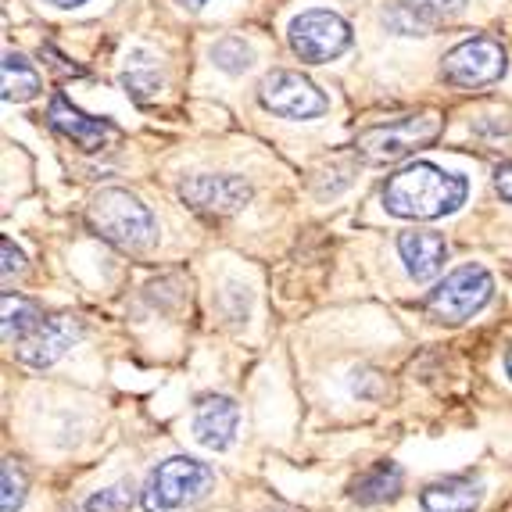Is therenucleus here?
I'll return each instance as SVG.
<instances>
[{
  "instance_id": "1",
  "label": "nucleus",
  "mask_w": 512,
  "mask_h": 512,
  "mask_svg": "<svg viewBox=\"0 0 512 512\" xmlns=\"http://www.w3.org/2000/svg\"><path fill=\"white\" fill-rule=\"evenodd\" d=\"M470 197V183L459 172H444L430 162H412L402 172H394L380 190L384 212L394 219L430 222L459 212Z\"/></svg>"
},
{
  "instance_id": "2",
  "label": "nucleus",
  "mask_w": 512,
  "mask_h": 512,
  "mask_svg": "<svg viewBox=\"0 0 512 512\" xmlns=\"http://www.w3.org/2000/svg\"><path fill=\"white\" fill-rule=\"evenodd\" d=\"M90 226L119 251H147L158 240V222L137 194L108 187L90 201Z\"/></svg>"
},
{
  "instance_id": "3",
  "label": "nucleus",
  "mask_w": 512,
  "mask_h": 512,
  "mask_svg": "<svg viewBox=\"0 0 512 512\" xmlns=\"http://www.w3.org/2000/svg\"><path fill=\"white\" fill-rule=\"evenodd\" d=\"M215 473L205 462L190 459V455H172V459L158 462L147 477L144 491H140V505L144 512H172L183 505H194L212 491Z\"/></svg>"
},
{
  "instance_id": "4",
  "label": "nucleus",
  "mask_w": 512,
  "mask_h": 512,
  "mask_svg": "<svg viewBox=\"0 0 512 512\" xmlns=\"http://www.w3.org/2000/svg\"><path fill=\"white\" fill-rule=\"evenodd\" d=\"M444 122L437 115H409V119L384 122V126H369L355 140V151L373 165L398 162L405 154L419 151V147H430L441 137Z\"/></svg>"
},
{
  "instance_id": "5",
  "label": "nucleus",
  "mask_w": 512,
  "mask_h": 512,
  "mask_svg": "<svg viewBox=\"0 0 512 512\" xmlns=\"http://www.w3.org/2000/svg\"><path fill=\"white\" fill-rule=\"evenodd\" d=\"M495 294V280L484 265H462L448 273L427 298V312L437 323H466Z\"/></svg>"
},
{
  "instance_id": "6",
  "label": "nucleus",
  "mask_w": 512,
  "mask_h": 512,
  "mask_svg": "<svg viewBox=\"0 0 512 512\" xmlns=\"http://www.w3.org/2000/svg\"><path fill=\"white\" fill-rule=\"evenodd\" d=\"M509 58L505 47L491 36H473V40L455 43L452 51L444 54L441 76L444 83L462 86V90H477V86H491L505 76Z\"/></svg>"
},
{
  "instance_id": "7",
  "label": "nucleus",
  "mask_w": 512,
  "mask_h": 512,
  "mask_svg": "<svg viewBox=\"0 0 512 512\" xmlns=\"http://www.w3.org/2000/svg\"><path fill=\"white\" fill-rule=\"evenodd\" d=\"M287 43L301 61L323 65L351 47V26L333 11H301L287 26Z\"/></svg>"
},
{
  "instance_id": "8",
  "label": "nucleus",
  "mask_w": 512,
  "mask_h": 512,
  "mask_svg": "<svg viewBox=\"0 0 512 512\" xmlns=\"http://www.w3.org/2000/svg\"><path fill=\"white\" fill-rule=\"evenodd\" d=\"M258 101L265 111H273L280 119H319L330 111V97L319 90L312 79H305L301 72H269L258 86Z\"/></svg>"
},
{
  "instance_id": "9",
  "label": "nucleus",
  "mask_w": 512,
  "mask_h": 512,
  "mask_svg": "<svg viewBox=\"0 0 512 512\" xmlns=\"http://www.w3.org/2000/svg\"><path fill=\"white\" fill-rule=\"evenodd\" d=\"M180 197L208 219H226L251 201V183L240 176H190L180 183Z\"/></svg>"
},
{
  "instance_id": "10",
  "label": "nucleus",
  "mask_w": 512,
  "mask_h": 512,
  "mask_svg": "<svg viewBox=\"0 0 512 512\" xmlns=\"http://www.w3.org/2000/svg\"><path fill=\"white\" fill-rule=\"evenodd\" d=\"M47 119H51V126L58 129L61 137H69L79 151L94 154V151L111 147V140H119V129L111 126L108 119H94V115L79 111L65 94L51 97V104H47Z\"/></svg>"
},
{
  "instance_id": "11",
  "label": "nucleus",
  "mask_w": 512,
  "mask_h": 512,
  "mask_svg": "<svg viewBox=\"0 0 512 512\" xmlns=\"http://www.w3.org/2000/svg\"><path fill=\"white\" fill-rule=\"evenodd\" d=\"M83 337V323L76 316H51L43 319L40 330L33 337L18 344V359L26 362L29 369H47Z\"/></svg>"
},
{
  "instance_id": "12",
  "label": "nucleus",
  "mask_w": 512,
  "mask_h": 512,
  "mask_svg": "<svg viewBox=\"0 0 512 512\" xmlns=\"http://www.w3.org/2000/svg\"><path fill=\"white\" fill-rule=\"evenodd\" d=\"M240 427V409L226 394H205L194 405V437L197 444H205L212 452H226L237 441Z\"/></svg>"
},
{
  "instance_id": "13",
  "label": "nucleus",
  "mask_w": 512,
  "mask_h": 512,
  "mask_svg": "<svg viewBox=\"0 0 512 512\" xmlns=\"http://www.w3.org/2000/svg\"><path fill=\"white\" fill-rule=\"evenodd\" d=\"M466 11V0H394L384 11L387 26L402 36H430L434 26Z\"/></svg>"
},
{
  "instance_id": "14",
  "label": "nucleus",
  "mask_w": 512,
  "mask_h": 512,
  "mask_svg": "<svg viewBox=\"0 0 512 512\" xmlns=\"http://www.w3.org/2000/svg\"><path fill=\"white\" fill-rule=\"evenodd\" d=\"M398 255L416 283L434 280L448 262V244L434 230H405L398 233Z\"/></svg>"
},
{
  "instance_id": "15",
  "label": "nucleus",
  "mask_w": 512,
  "mask_h": 512,
  "mask_svg": "<svg viewBox=\"0 0 512 512\" xmlns=\"http://www.w3.org/2000/svg\"><path fill=\"white\" fill-rule=\"evenodd\" d=\"M484 502V484L473 477H444L423 487V512H477Z\"/></svg>"
},
{
  "instance_id": "16",
  "label": "nucleus",
  "mask_w": 512,
  "mask_h": 512,
  "mask_svg": "<svg viewBox=\"0 0 512 512\" xmlns=\"http://www.w3.org/2000/svg\"><path fill=\"white\" fill-rule=\"evenodd\" d=\"M402 487H405V473L398 462H376L362 477L351 480V498L359 505H384L402 495Z\"/></svg>"
},
{
  "instance_id": "17",
  "label": "nucleus",
  "mask_w": 512,
  "mask_h": 512,
  "mask_svg": "<svg viewBox=\"0 0 512 512\" xmlns=\"http://www.w3.org/2000/svg\"><path fill=\"white\" fill-rule=\"evenodd\" d=\"M4 341L22 344L26 337H33L43 323V308L33 298H22V294H4Z\"/></svg>"
},
{
  "instance_id": "18",
  "label": "nucleus",
  "mask_w": 512,
  "mask_h": 512,
  "mask_svg": "<svg viewBox=\"0 0 512 512\" xmlns=\"http://www.w3.org/2000/svg\"><path fill=\"white\" fill-rule=\"evenodd\" d=\"M4 101L8 104H26L40 94V72L33 69V61L22 54H4V79H0Z\"/></svg>"
},
{
  "instance_id": "19",
  "label": "nucleus",
  "mask_w": 512,
  "mask_h": 512,
  "mask_svg": "<svg viewBox=\"0 0 512 512\" xmlns=\"http://www.w3.org/2000/svg\"><path fill=\"white\" fill-rule=\"evenodd\" d=\"M137 61H129V69L122 72V86H126V94L133 97V101H154V97L162 94V72L154 69L151 58L147 54H133Z\"/></svg>"
},
{
  "instance_id": "20",
  "label": "nucleus",
  "mask_w": 512,
  "mask_h": 512,
  "mask_svg": "<svg viewBox=\"0 0 512 512\" xmlns=\"http://www.w3.org/2000/svg\"><path fill=\"white\" fill-rule=\"evenodd\" d=\"M212 61H215V69L240 76V72H248L251 65H255V51H251V43H244L240 36H222L212 47Z\"/></svg>"
},
{
  "instance_id": "21",
  "label": "nucleus",
  "mask_w": 512,
  "mask_h": 512,
  "mask_svg": "<svg viewBox=\"0 0 512 512\" xmlns=\"http://www.w3.org/2000/svg\"><path fill=\"white\" fill-rule=\"evenodd\" d=\"M0 480H4V491H0V512H18L22 502H26V491H29V480L22 473L15 459L4 462V470H0Z\"/></svg>"
},
{
  "instance_id": "22",
  "label": "nucleus",
  "mask_w": 512,
  "mask_h": 512,
  "mask_svg": "<svg viewBox=\"0 0 512 512\" xmlns=\"http://www.w3.org/2000/svg\"><path fill=\"white\" fill-rule=\"evenodd\" d=\"M129 502H133V484L129 480H119V484L104 487L97 495L86 498L83 512H126Z\"/></svg>"
},
{
  "instance_id": "23",
  "label": "nucleus",
  "mask_w": 512,
  "mask_h": 512,
  "mask_svg": "<svg viewBox=\"0 0 512 512\" xmlns=\"http://www.w3.org/2000/svg\"><path fill=\"white\" fill-rule=\"evenodd\" d=\"M0 248H4V276H15V273H22V269H26V255L15 248V240L4 237V240H0Z\"/></svg>"
},
{
  "instance_id": "24",
  "label": "nucleus",
  "mask_w": 512,
  "mask_h": 512,
  "mask_svg": "<svg viewBox=\"0 0 512 512\" xmlns=\"http://www.w3.org/2000/svg\"><path fill=\"white\" fill-rule=\"evenodd\" d=\"M495 194L512 205V165H502V169H498V176H495Z\"/></svg>"
},
{
  "instance_id": "25",
  "label": "nucleus",
  "mask_w": 512,
  "mask_h": 512,
  "mask_svg": "<svg viewBox=\"0 0 512 512\" xmlns=\"http://www.w3.org/2000/svg\"><path fill=\"white\" fill-rule=\"evenodd\" d=\"M43 4H51V8H58V11H69V8H79V4H86V0H43Z\"/></svg>"
},
{
  "instance_id": "26",
  "label": "nucleus",
  "mask_w": 512,
  "mask_h": 512,
  "mask_svg": "<svg viewBox=\"0 0 512 512\" xmlns=\"http://www.w3.org/2000/svg\"><path fill=\"white\" fill-rule=\"evenodd\" d=\"M208 0H183V8H190V11H197V8H205Z\"/></svg>"
},
{
  "instance_id": "27",
  "label": "nucleus",
  "mask_w": 512,
  "mask_h": 512,
  "mask_svg": "<svg viewBox=\"0 0 512 512\" xmlns=\"http://www.w3.org/2000/svg\"><path fill=\"white\" fill-rule=\"evenodd\" d=\"M505 376H509V380H512V351H509V355H505Z\"/></svg>"
},
{
  "instance_id": "28",
  "label": "nucleus",
  "mask_w": 512,
  "mask_h": 512,
  "mask_svg": "<svg viewBox=\"0 0 512 512\" xmlns=\"http://www.w3.org/2000/svg\"><path fill=\"white\" fill-rule=\"evenodd\" d=\"M273 512H287V509H273Z\"/></svg>"
}]
</instances>
